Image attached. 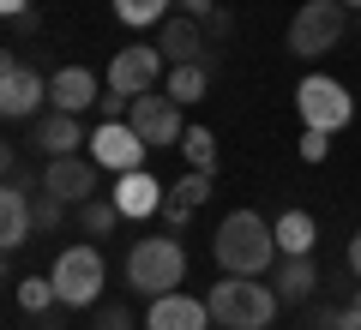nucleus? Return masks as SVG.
<instances>
[{
    "label": "nucleus",
    "instance_id": "obj_1",
    "mask_svg": "<svg viewBox=\"0 0 361 330\" xmlns=\"http://www.w3.org/2000/svg\"><path fill=\"white\" fill-rule=\"evenodd\" d=\"M211 253H217L223 277H265L271 258H277V229H271L259 210H229L217 222Z\"/></svg>",
    "mask_w": 361,
    "mask_h": 330
},
{
    "label": "nucleus",
    "instance_id": "obj_2",
    "mask_svg": "<svg viewBox=\"0 0 361 330\" xmlns=\"http://www.w3.org/2000/svg\"><path fill=\"white\" fill-rule=\"evenodd\" d=\"M205 306L223 330H271L283 294H277V282H259V277H223L205 294Z\"/></svg>",
    "mask_w": 361,
    "mask_h": 330
},
{
    "label": "nucleus",
    "instance_id": "obj_3",
    "mask_svg": "<svg viewBox=\"0 0 361 330\" xmlns=\"http://www.w3.org/2000/svg\"><path fill=\"white\" fill-rule=\"evenodd\" d=\"M187 277V246L175 234H151V241H133L127 253V288L145 294V300H163V294L180 288Z\"/></svg>",
    "mask_w": 361,
    "mask_h": 330
},
{
    "label": "nucleus",
    "instance_id": "obj_4",
    "mask_svg": "<svg viewBox=\"0 0 361 330\" xmlns=\"http://www.w3.org/2000/svg\"><path fill=\"white\" fill-rule=\"evenodd\" d=\"M349 30V6L343 0H307L295 18H289V54L301 61H319L325 49H337Z\"/></svg>",
    "mask_w": 361,
    "mask_h": 330
},
{
    "label": "nucleus",
    "instance_id": "obj_5",
    "mask_svg": "<svg viewBox=\"0 0 361 330\" xmlns=\"http://www.w3.org/2000/svg\"><path fill=\"white\" fill-rule=\"evenodd\" d=\"M54 288H61V300L73 306V312H85V306H97V294H103V253L97 246H61V258H54Z\"/></svg>",
    "mask_w": 361,
    "mask_h": 330
},
{
    "label": "nucleus",
    "instance_id": "obj_6",
    "mask_svg": "<svg viewBox=\"0 0 361 330\" xmlns=\"http://www.w3.org/2000/svg\"><path fill=\"white\" fill-rule=\"evenodd\" d=\"M295 108H301V120H307V127H319V132H343L349 120H355L349 90L337 84V78H325V72H307V78H301Z\"/></svg>",
    "mask_w": 361,
    "mask_h": 330
},
{
    "label": "nucleus",
    "instance_id": "obj_7",
    "mask_svg": "<svg viewBox=\"0 0 361 330\" xmlns=\"http://www.w3.org/2000/svg\"><path fill=\"white\" fill-rule=\"evenodd\" d=\"M133 132H139L151 151H169V144L187 139V127H180V102L169 96V90H145V96H133Z\"/></svg>",
    "mask_w": 361,
    "mask_h": 330
},
{
    "label": "nucleus",
    "instance_id": "obj_8",
    "mask_svg": "<svg viewBox=\"0 0 361 330\" xmlns=\"http://www.w3.org/2000/svg\"><path fill=\"white\" fill-rule=\"evenodd\" d=\"M42 102H49V78H42L30 61L6 54V66H0V115L6 120H30Z\"/></svg>",
    "mask_w": 361,
    "mask_h": 330
},
{
    "label": "nucleus",
    "instance_id": "obj_9",
    "mask_svg": "<svg viewBox=\"0 0 361 330\" xmlns=\"http://www.w3.org/2000/svg\"><path fill=\"white\" fill-rule=\"evenodd\" d=\"M90 156H97V168L133 174V168H145L151 144H145L139 132H133V120H97V132H90Z\"/></svg>",
    "mask_w": 361,
    "mask_h": 330
},
{
    "label": "nucleus",
    "instance_id": "obj_10",
    "mask_svg": "<svg viewBox=\"0 0 361 330\" xmlns=\"http://www.w3.org/2000/svg\"><path fill=\"white\" fill-rule=\"evenodd\" d=\"M163 49H145V42H133V49H115V61H109V90H121V96H145V90H157V78L163 72Z\"/></svg>",
    "mask_w": 361,
    "mask_h": 330
},
{
    "label": "nucleus",
    "instance_id": "obj_11",
    "mask_svg": "<svg viewBox=\"0 0 361 330\" xmlns=\"http://www.w3.org/2000/svg\"><path fill=\"white\" fill-rule=\"evenodd\" d=\"M37 186L54 192V198H66V204L97 198V156H49V168H42Z\"/></svg>",
    "mask_w": 361,
    "mask_h": 330
},
{
    "label": "nucleus",
    "instance_id": "obj_12",
    "mask_svg": "<svg viewBox=\"0 0 361 330\" xmlns=\"http://www.w3.org/2000/svg\"><path fill=\"white\" fill-rule=\"evenodd\" d=\"M30 234H37V186L6 180V192H0V246H6V253H18Z\"/></svg>",
    "mask_w": 361,
    "mask_h": 330
},
{
    "label": "nucleus",
    "instance_id": "obj_13",
    "mask_svg": "<svg viewBox=\"0 0 361 330\" xmlns=\"http://www.w3.org/2000/svg\"><path fill=\"white\" fill-rule=\"evenodd\" d=\"M97 96H103V84H97L90 66H61V72H49V108H61V115H85V108H97Z\"/></svg>",
    "mask_w": 361,
    "mask_h": 330
},
{
    "label": "nucleus",
    "instance_id": "obj_14",
    "mask_svg": "<svg viewBox=\"0 0 361 330\" xmlns=\"http://www.w3.org/2000/svg\"><path fill=\"white\" fill-rule=\"evenodd\" d=\"M157 49H163L169 66H187V61H211V37L199 18H163V37H157Z\"/></svg>",
    "mask_w": 361,
    "mask_h": 330
},
{
    "label": "nucleus",
    "instance_id": "obj_15",
    "mask_svg": "<svg viewBox=\"0 0 361 330\" xmlns=\"http://www.w3.org/2000/svg\"><path fill=\"white\" fill-rule=\"evenodd\" d=\"M205 324H211V306L187 300V294H163V300H151V312H145V330H205Z\"/></svg>",
    "mask_w": 361,
    "mask_h": 330
},
{
    "label": "nucleus",
    "instance_id": "obj_16",
    "mask_svg": "<svg viewBox=\"0 0 361 330\" xmlns=\"http://www.w3.org/2000/svg\"><path fill=\"white\" fill-rule=\"evenodd\" d=\"M109 198H115V210H121V216H157L169 192L157 186L145 168H133V174H121V180H115V192H109Z\"/></svg>",
    "mask_w": 361,
    "mask_h": 330
},
{
    "label": "nucleus",
    "instance_id": "obj_17",
    "mask_svg": "<svg viewBox=\"0 0 361 330\" xmlns=\"http://www.w3.org/2000/svg\"><path fill=\"white\" fill-rule=\"evenodd\" d=\"M277 294H283V306H307L313 294H319V265H313V253H283V265H277Z\"/></svg>",
    "mask_w": 361,
    "mask_h": 330
},
{
    "label": "nucleus",
    "instance_id": "obj_18",
    "mask_svg": "<svg viewBox=\"0 0 361 330\" xmlns=\"http://www.w3.org/2000/svg\"><path fill=\"white\" fill-rule=\"evenodd\" d=\"M37 144L42 156H78V144H85V127H78V115H61V108H49V115H37Z\"/></svg>",
    "mask_w": 361,
    "mask_h": 330
},
{
    "label": "nucleus",
    "instance_id": "obj_19",
    "mask_svg": "<svg viewBox=\"0 0 361 330\" xmlns=\"http://www.w3.org/2000/svg\"><path fill=\"white\" fill-rule=\"evenodd\" d=\"M163 90L169 96L180 102V108H187V102H199L211 90V66L205 61H187V66H169V78H163Z\"/></svg>",
    "mask_w": 361,
    "mask_h": 330
},
{
    "label": "nucleus",
    "instance_id": "obj_20",
    "mask_svg": "<svg viewBox=\"0 0 361 330\" xmlns=\"http://www.w3.org/2000/svg\"><path fill=\"white\" fill-rule=\"evenodd\" d=\"M313 241H319V229H313L307 210H283L277 216V253H313Z\"/></svg>",
    "mask_w": 361,
    "mask_h": 330
},
{
    "label": "nucleus",
    "instance_id": "obj_21",
    "mask_svg": "<svg viewBox=\"0 0 361 330\" xmlns=\"http://www.w3.org/2000/svg\"><path fill=\"white\" fill-rule=\"evenodd\" d=\"M180 156H187L199 174H211V168H217V132H211V127H187V139H180Z\"/></svg>",
    "mask_w": 361,
    "mask_h": 330
},
{
    "label": "nucleus",
    "instance_id": "obj_22",
    "mask_svg": "<svg viewBox=\"0 0 361 330\" xmlns=\"http://www.w3.org/2000/svg\"><path fill=\"white\" fill-rule=\"evenodd\" d=\"M115 222H121L115 198H85V204H78V229H85L90 241H103V234L115 229Z\"/></svg>",
    "mask_w": 361,
    "mask_h": 330
},
{
    "label": "nucleus",
    "instance_id": "obj_23",
    "mask_svg": "<svg viewBox=\"0 0 361 330\" xmlns=\"http://www.w3.org/2000/svg\"><path fill=\"white\" fill-rule=\"evenodd\" d=\"M18 306H25L30 318L49 312V306H61V288H54V277H25V282H18Z\"/></svg>",
    "mask_w": 361,
    "mask_h": 330
},
{
    "label": "nucleus",
    "instance_id": "obj_24",
    "mask_svg": "<svg viewBox=\"0 0 361 330\" xmlns=\"http://www.w3.org/2000/svg\"><path fill=\"white\" fill-rule=\"evenodd\" d=\"M163 13H169V0H115V18H121V25H133V30L163 25Z\"/></svg>",
    "mask_w": 361,
    "mask_h": 330
},
{
    "label": "nucleus",
    "instance_id": "obj_25",
    "mask_svg": "<svg viewBox=\"0 0 361 330\" xmlns=\"http://www.w3.org/2000/svg\"><path fill=\"white\" fill-rule=\"evenodd\" d=\"M301 330H349V318H343V306H337V300H325V306H313V300H307V318H301Z\"/></svg>",
    "mask_w": 361,
    "mask_h": 330
},
{
    "label": "nucleus",
    "instance_id": "obj_26",
    "mask_svg": "<svg viewBox=\"0 0 361 330\" xmlns=\"http://www.w3.org/2000/svg\"><path fill=\"white\" fill-rule=\"evenodd\" d=\"M169 198H180L187 210H199V204L211 198V174H199V168H193V174H180V186L169 192Z\"/></svg>",
    "mask_w": 361,
    "mask_h": 330
},
{
    "label": "nucleus",
    "instance_id": "obj_27",
    "mask_svg": "<svg viewBox=\"0 0 361 330\" xmlns=\"http://www.w3.org/2000/svg\"><path fill=\"white\" fill-rule=\"evenodd\" d=\"M61 222H66V198H54V192H42V186H37V234L61 229Z\"/></svg>",
    "mask_w": 361,
    "mask_h": 330
},
{
    "label": "nucleus",
    "instance_id": "obj_28",
    "mask_svg": "<svg viewBox=\"0 0 361 330\" xmlns=\"http://www.w3.org/2000/svg\"><path fill=\"white\" fill-rule=\"evenodd\" d=\"M90 330H133V306H121V300L97 306V318H90Z\"/></svg>",
    "mask_w": 361,
    "mask_h": 330
},
{
    "label": "nucleus",
    "instance_id": "obj_29",
    "mask_svg": "<svg viewBox=\"0 0 361 330\" xmlns=\"http://www.w3.org/2000/svg\"><path fill=\"white\" fill-rule=\"evenodd\" d=\"M90 115H97V120H127V115H133V96H121V90H103Z\"/></svg>",
    "mask_w": 361,
    "mask_h": 330
},
{
    "label": "nucleus",
    "instance_id": "obj_30",
    "mask_svg": "<svg viewBox=\"0 0 361 330\" xmlns=\"http://www.w3.org/2000/svg\"><path fill=\"white\" fill-rule=\"evenodd\" d=\"M325 151H331V132H319V127L301 132V163H325Z\"/></svg>",
    "mask_w": 361,
    "mask_h": 330
},
{
    "label": "nucleus",
    "instance_id": "obj_31",
    "mask_svg": "<svg viewBox=\"0 0 361 330\" xmlns=\"http://www.w3.org/2000/svg\"><path fill=\"white\" fill-rule=\"evenodd\" d=\"M205 37H211V49H217V42H229V37H235V13H229V6H217V13L205 18Z\"/></svg>",
    "mask_w": 361,
    "mask_h": 330
},
{
    "label": "nucleus",
    "instance_id": "obj_32",
    "mask_svg": "<svg viewBox=\"0 0 361 330\" xmlns=\"http://www.w3.org/2000/svg\"><path fill=\"white\" fill-rule=\"evenodd\" d=\"M6 25H13V37H37V30H42V13H37V6H25V13H13Z\"/></svg>",
    "mask_w": 361,
    "mask_h": 330
},
{
    "label": "nucleus",
    "instance_id": "obj_33",
    "mask_svg": "<svg viewBox=\"0 0 361 330\" xmlns=\"http://www.w3.org/2000/svg\"><path fill=\"white\" fill-rule=\"evenodd\" d=\"M157 216H163L169 229H187V222H193V210H187L180 198H163V210H157Z\"/></svg>",
    "mask_w": 361,
    "mask_h": 330
},
{
    "label": "nucleus",
    "instance_id": "obj_34",
    "mask_svg": "<svg viewBox=\"0 0 361 330\" xmlns=\"http://www.w3.org/2000/svg\"><path fill=\"white\" fill-rule=\"evenodd\" d=\"M175 6H180L187 18H211V13H217V0H175Z\"/></svg>",
    "mask_w": 361,
    "mask_h": 330
},
{
    "label": "nucleus",
    "instance_id": "obj_35",
    "mask_svg": "<svg viewBox=\"0 0 361 330\" xmlns=\"http://www.w3.org/2000/svg\"><path fill=\"white\" fill-rule=\"evenodd\" d=\"M343 265H349V277L361 282V229H355V241H349V258H343Z\"/></svg>",
    "mask_w": 361,
    "mask_h": 330
},
{
    "label": "nucleus",
    "instance_id": "obj_36",
    "mask_svg": "<svg viewBox=\"0 0 361 330\" xmlns=\"http://www.w3.org/2000/svg\"><path fill=\"white\" fill-rule=\"evenodd\" d=\"M343 318H349V330H361V288L349 294V306H343Z\"/></svg>",
    "mask_w": 361,
    "mask_h": 330
},
{
    "label": "nucleus",
    "instance_id": "obj_37",
    "mask_svg": "<svg viewBox=\"0 0 361 330\" xmlns=\"http://www.w3.org/2000/svg\"><path fill=\"white\" fill-rule=\"evenodd\" d=\"M25 6H30V0H0V13H6V18H13V13H25Z\"/></svg>",
    "mask_w": 361,
    "mask_h": 330
},
{
    "label": "nucleus",
    "instance_id": "obj_38",
    "mask_svg": "<svg viewBox=\"0 0 361 330\" xmlns=\"http://www.w3.org/2000/svg\"><path fill=\"white\" fill-rule=\"evenodd\" d=\"M343 6H361V0H343Z\"/></svg>",
    "mask_w": 361,
    "mask_h": 330
},
{
    "label": "nucleus",
    "instance_id": "obj_39",
    "mask_svg": "<svg viewBox=\"0 0 361 330\" xmlns=\"http://www.w3.org/2000/svg\"><path fill=\"white\" fill-rule=\"evenodd\" d=\"M355 30H361V18H355Z\"/></svg>",
    "mask_w": 361,
    "mask_h": 330
}]
</instances>
